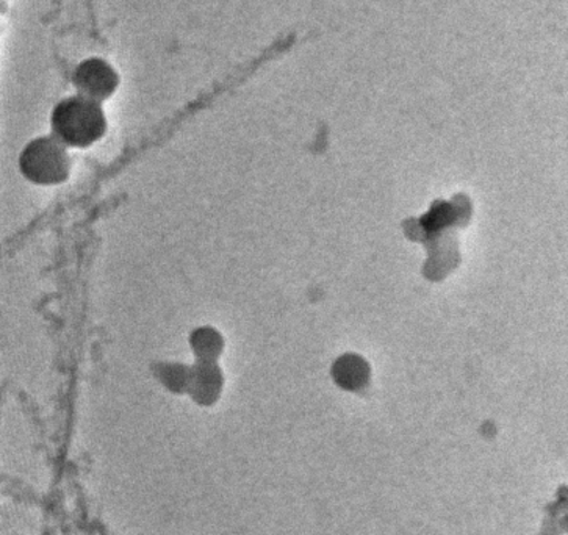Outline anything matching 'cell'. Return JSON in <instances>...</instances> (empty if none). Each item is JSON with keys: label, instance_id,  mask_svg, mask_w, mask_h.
Here are the masks:
<instances>
[{"label": "cell", "instance_id": "6da1fadb", "mask_svg": "<svg viewBox=\"0 0 568 535\" xmlns=\"http://www.w3.org/2000/svg\"><path fill=\"white\" fill-rule=\"evenodd\" d=\"M52 130L64 147L85 148L97 143L105 133L106 120L99 102L85 95H70L55 105Z\"/></svg>", "mask_w": 568, "mask_h": 535}, {"label": "cell", "instance_id": "7a4b0ae2", "mask_svg": "<svg viewBox=\"0 0 568 535\" xmlns=\"http://www.w3.org/2000/svg\"><path fill=\"white\" fill-rule=\"evenodd\" d=\"M19 166L29 181L43 185L63 182L70 174V159L64 144L55 137H43L27 144Z\"/></svg>", "mask_w": 568, "mask_h": 535}, {"label": "cell", "instance_id": "3957f363", "mask_svg": "<svg viewBox=\"0 0 568 535\" xmlns=\"http://www.w3.org/2000/svg\"><path fill=\"white\" fill-rule=\"evenodd\" d=\"M72 83H74L78 94L85 95L101 104L118 90L120 75L109 61L99 59V57H90V59L80 61L75 67L72 72Z\"/></svg>", "mask_w": 568, "mask_h": 535}]
</instances>
